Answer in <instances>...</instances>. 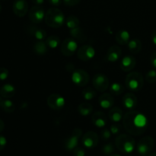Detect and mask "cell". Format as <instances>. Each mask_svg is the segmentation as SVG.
Returning <instances> with one entry per match:
<instances>
[{"mask_svg": "<svg viewBox=\"0 0 156 156\" xmlns=\"http://www.w3.org/2000/svg\"><path fill=\"white\" fill-rule=\"evenodd\" d=\"M123 126L130 135L140 136L147 129V119L138 111H130L123 116Z\"/></svg>", "mask_w": 156, "mask_h": 156, "instance_id": "1", "label": "cell"}, {"mask_svg": "<svg viewBox=\"0 0 156 156\" xmlns=\"http://www.w3.org/2000/svg\"><path fill=\"white\" fill-rule=\"evenodd\" d=\"M44 21L47 26L53 28H59L62 27L66 21L64 14L57 8H51L45 13Z\"/></svg>", "mask_w": 156, "mask_h": 156, "instance_id": "2", "label": "cell"}, {"mask_svg": "<svg viewBox=\"0 0 156 156\" xmlns=\"http://www.w3.org/2000/svg\"><path fill=\"white\" fill-rule=\"evenodd\" d=\"M135 140L128 134H120L116 138L115 146L123 154H130L135 149Z\"/></svg>", "mask_w": 156, "mask_h": 156, "instance_id": "3", "label": "cell"}, {"mask_svg": "<svg viewBox=\"0 0 156 156\" xmlns=\"http://www.w3.org/2000/svg\"><path fill=\"white\" fill-rule=\"evenodd\" d=\"M144 85V79L143 75L139 72H131L126 76L125 79V85L130 91H139Z\"/></svg>", "mask_w": 156, "mask_h": 156, "instance_id": "4", "label": "cell"}, {"mask_svg": "<svg viewBox=\"0 0 156 156\" xmlns=\"http://www.w3.org/2000/svg\"><path fill=\"white\" fill-rule=\"evenodd\" d=\"M155 147V140L152 136H145L137 144V152L142 156L149 155Z\"/></svg>", "mask_w": 156, "mask_h": 156, "instance_id": "5", "label": "cell"}, {"mask_svg": "<svg viewBox=\"0 0 156 156\" xmlns=\"http://www.w3.org/2000/svg\"><path fill=\"white\" fill-rule=\"evenodd\" d=\"M78 50V43L73 38H66L62 42L60 50L65 56H72Z\"/></svg>", "mask_w": 156, "mask_h": 156, "instance_id": "6", "label": "cell"}, {"mask_svg": "<svg viewBox=\"0 0 156 156\" xmlns=\"http://www.w3.org/2000/svg\"><path fill=\"white\" fill-rule=\"evenodd\" d=\"M82 135V130L80 128H76L73 129L71 135L66 140L65 148L68 152L73 151L76 147H78L79 140Z\"/></svg>", "mask_w": 156, "mask_h": 156, "instance_id": "7", "label": "cell"}, {"mask_svg": "<svg viewBox=\"0 0 156 156\" xmlns=\"http://www.w3.org/2000/svg\"><path fill=\"white\" fill-rule=\"evenodd\" d=\"M90 77L88 73L84 69H76L72 74V81L79 87L85 86L88 83Z\"/></svg>", "mask_w": 156, "mask_h": 156, "instance_id": "8", "label": "cell"}, {"mask_svg": "<svg viewBox=\"0 0 156 156\" xmlns=\"http://www.w3.org/2000/svg\"><path fill=\"white\" fill-rule=\"evenodd\" d=\"M92 84L94 89L100 92H104L109 88L110 82L105 75L98 73L93 77Z\"/></svg>", "mask_w": 156, "mask_h": 156, "instance_id": "9", "label": "cell"}, {"mask_svg": "<svg viewBox=\"0 0 156 156\" xmlns=\"http://www.w3.org/2000/svg\"><path fill=\"white\" fill-rule=\"evenodd\" d=\"M47 103L50 109L59 111L65 106V99L59 94H52L47 98Z\"/></svg>", "mask_w": 156, "mask_h": 156, "instance_id": "10", "label": "cell"}, {"mask_svg": "<svg viewBox=\"0 0 156 156\" xmlns=\"http://www.w3.org/2000/svg\"><path fill=\"white\" fill-rule=\"evenodd\" d=\"M29 19L33 24H40L45 17L44 9L41 5H34L30 9L28 13Z\"/></svg>", "mask_w": 156, "mask_h": 156, "instance_id": "11", "label": "cell"}, {"mask_svg": "<svg viewBox=\"0 0 156 156\" xmlns=\"http://www.w3.org/2000/svg\"><path fill=\"white\" fill-rule=\"evenodd\" d=\"M98 136L94 131H88L82 136V142L83 146L87 149H94L98 144Z\"/></svg>", "mask_w": 156, "mask_h": 156, "instance_id": "12", "label": "cell"}, {"mask_svg": "<svg viewBox=\"0 0 156 156\" xmlns=\"http://www.w3.org/2000/svg\"><path fill=\"white\" fill-rule=\"evenodd\" d=\"M95 56V50L90 45H84L77 50V56L82 61H89Z\"/></svg>", "mask_w": 156, "mask_h": 156, "instance_id": "13", "label": "cell"}, {"mask_svg": "<svg viewBox=\"0 0 156 156\" xmlns=\"http://www.w3.org/2000/svg\"><path fill=\"white\" fill-rule=\"evenodd\" d=\"M14 14L19 18H23L28 12V3L26 0H15L12 5Z\"/></svg>", "mask_w": 156, "mask_h": 156, "instance_id": "14", "label": "cell"}, {"mask_svg": "<svg viewBox=\"0 0 156 156\" xmlns=\"http://www.w3.org/2000/svg\"><path fill=\"white\" fill-rule=\"evenodd\" d=\"M122 55V50L119 46L114 45L108 49L106 58L109 62H117L120 59Z\"/></svg>", "mask_w": 156, "mask_h": 156, "instance_id": "15", "label": "cell"}, {"mask_svg": "<svg viewBox=\"0 0 156 156\" xmlns=\"http://www.w3.org/2000/svg\"><path fill=\"white\" fill-rule=\"evenodd\" d=\"M91 121L93 124L98 128L105 127L108 123V119L105 113L102 111H97L91 116Z\"/></svg>", "mask_w": 156, "mask_h": 156, "instance_id": "16", "label": "cell"}, {"mask_svg": "<svg viewBox=\"0 0 156 156\" xmlns=\"http://www.w3.org/2000/svg\"><path fill=\"white\" fill-rule=\"evenodd\" d=\"M136 64V58L133 56H126L120 62V69L123 72H130L133 69Z\"/></svg>", "mask_w": 156, "mask_h": 156, "instance_id": "17", "label": "cell"}, {"mask_svg": "<svg viewBox=\"0 0 156 156\" xmlns=\"http://www.w3.org/2000/svg\"><path fill=\"white\" fill-rule=\"evenodd\" d=\"M26 30H27V33L30 34L31 36H33L38 41H43V40L47 38V32L41 27L30 25L27 27Z\"/></svg>", "mask_w": 156, "mask_h": 156, "instance_id": "18", "label": "cell"}, {"mask_svg": "<svg viewBox=\"0 0 156 156\" xmlns=\"http://www.w3.org/2000/svg\"><path fill=\"white\" fill-rule=\"evenodd\" d=\"M138 103L137 98L133 93H126L123 97V105L126 109L133 110L136 108Z\"/></svg>", "mask_w": 156, "mask_h": 156, "instance_id": "19", "label": "cell"}, {"mask_svg": "<svg viewBox=\"0 0 156 156\" xmlns=\"http://www.w3.org/2000/svg\"><path fill=\"white\" fill-rule=\"evenodd\" d=\"M100 106L104 109H108L112 108L114 104V98L113 94L110 93H104L99 97L98 99Z\"/></svg>", "mask_w": 156, "mask_h": 156, "instance_id": "20", "label": "cell"}, {"mask_svg": "<svg viewBox=\"0 0 156 156\" xmlns=\"http://www.w3.org/2000/svg\"><path fill=\"white\" fill-rule=\"evenodd\" d=\"M15 94V88L12 84H5L0 88V95L2 98L9 99Z\"/></svg>", "mask_w": 156, "mask_h": 156, "instance_id": "21", "label": "cell"}, {"mask_svg": "<svg viewBox=\"0 0 156 156\" xmlns=\"http://www.w3.org/2000/svg\"><path fill=\"white\" fill-rule=\"evenodd\" d=\"M108 117L112 122L118 123L123 119V111L118 107L112 108L108 113Z\"/></svg>", "mask_w": 156, "mask_h": 156, "instance_id": "22", "label": "cell"}, {"mask_svg": "<svg viewBox=\"0 0 156 156\" xmlns=\"http://www.w3.org/2000/svg\"><path fill=\"white\" fill-rule=\"evenodd\" d=\"M129 37L130 35L129 33L126 30H119L115 35L116 41L120 45H126L129 41Z\"/></svg>", "mask_w": 156, "mask_h": 156, "instance_id": "23", "label": "cell"}, {"mask_svg": "<svg viewBox=\"0 0 156 156\" xmlns=\"http://www.w3.org/2000/svg\"><path fill=\"white\" fill-rule=\"evenodd\" d=\"M70 30V34L73 37V39H75L76 41H79L80 43H84L86 41L87 37L86 35L85 34V32L82 30V28H81L80 27H77L76 28L71 29Z\"/></svg>", "mask_w": 156, "mask_h": 156, "instance_id": "24", "label": "cell"}, {"mask_svg": "<svg viewBox=\"0 0 156 156\" xmlns=\"http://www.w3.org/2000/svg\"><path fill=\"white\" fill-rule=\"evenodd\" d=\"M33 51L35 54L38 56H44L48 51V47L45 42L42 41H38L34 44Z\"/></svg>", "mask_w": 156, "mask_h": 156, "instance_id": "25", "label": "cell"}, {"mask_svg": "<svg viewBox=\"0 0 156 156\" xmlns=\"http://www.w3.org/2000/svg\"><path fill=\"white\" fill-rule=\"evenodd\" d=\"M128 49L133 54H137L142 50V42L139 39H133L128 43Z\"/></svg>", "mask_w": 156, "mask_h": 156, "instance_id": "26", "label": "cell"}, {"mask_svg": "<svg viewBox=\"0 0 156 156\" xmlns=\"http://www.w3.org/2000/svg\"><path fill=\"white\" fill-rule=\"evenodd\" d=\"M78 111L84 117L90 115L93 111V106L88 102H82L78 106Z\"/></svg>", "mask_w": 156, "mask_h": 156, "instance_id": "27", "label": "cell"}, {"mask_svg": "<svg viewBox=\"0 0 156 156\" xmlns=\"http://www.w3.org/2000/svg\"><path fill=\"white\" fill-rule=\"evenodd\" d=\"M45 43L49 48L56 49L60 45V38L56 35H51L46 38Z\"/></svg>", "mask_w": 156, "mask_h": 156, "instance_id": "28", "label": "cell"}, {"mask_svg": "<svg viewBox=\"0 0 156 156\" xmlns=\"http://www.w3.org/2000/svg\"><path fill=\"white\" fill-rule=\"evenodd\" d=\"M0 108L2 111H4L5 112L10 114V113L15 111V105H14V103L12 101L9 100V99H5V100L2 101L1 105H0Z\"/></svg>", "mask_w": 156, "mask_h": 156, "instance_id": "29", "label": "cell"}, {"mask_svg": "<svg viewBox=\"0 0 156 156\" xmlns=\"http://www.w3.org/2000/svg\"><path fill=\"white\" fill-rule=\"evenodd\" d=\"M79 22H80L79 19L77 17L75 16V15H70V16L67 17V18L66 19L65 21L66 24V27H68L69 30L79 27Z\"/></svg>", "mask_w": 156, "mask_h": 156, "instance_id": "30", "label": "cell"}, {"mask_svg": "<svg viewBox=\"0 0 156 156\" xmlns=\"http://www.w3.org/2000/svg\"><path fill=\"white\" fill-rule=\"evenodd\" d=\"M125 88L123 85L118 83V82H114L110 86V92L111 94L115 96H118L123 93Z\"/></svg>", "mask_w": 156, "mask_h": 156, "instance_id": "31", "label": "cell"}, {"mask_svg": "<svg viewBox=\"0 0 156 156\" xmlns=\"http://www.w3.org/2000/svg\"><path fill=\"white\" fill-rule=\"evenodd\" d=\"M82 97L85 100L90 101L92 100L96 96V91L91 88H87L84 89L82 92Z\"/></svg>", "mask_w": 156, "mask_h": 156, "instance_id": "32", "label": "cell"}, {"mask_svg": "<svg viewBox=\"0 0 156 156\" xmlns=\"http://www.w3.org/2000/svg\"><path fill=\"white\" fill-rule=\"evenodd\" d=\"M114 149H115V147H114V145H113L111 143H109L104 145L103 147H102L101 149V152H103L105 155H111V154L114 153Z\"/></svg>", "mask_w": 156, "mask_h": 156, "instance_id": "33", "label": "cell"}, {"mask_svg": "<svg viewBox=\"0 0 156 156\" xmlns=\"http://www.w3.org/2000/svg\"><path fill=\"white\" fill-rule=\"evenodd\" d=\"M146 80L148 83L154 84L156 82V70H149L146 75Z\"/></svg>", "mask_w": 156, "mask_h": 156, "instance_id": "34", "label": "cell"}, {"mask_svg": "<svg viewBox=\"0 0 156 156\" xmlns=\"http://www.w3.org/2000/svg\"><path fill=\"white\" fill-rule=\"evenodd\" d=\"M111 134L112 133H111V130H110L109 129L105 128V129H104L103 130L101 131V137L102 140H104V141H107V140H108L110 138H111Z\"/></svg>", "mask_w": 156, "mask_h": 156, "instance_id": "35", "label": "cell"}, {"mask_svg": "<svg viewBox=\"0 0 156 156\" xmlns=\"http://www.w3.org/2000/svg\"><path fill=\"white\" fill-rule=\"evenodd\" d=\"M110 130H111V133L114 134V135H117V134L120 133L122 130V126L119 124H113L111 125V127H110Z\"/></svg>", "mask_w": 156, "mask_h": 156, "instance_id": "36", "label": "cell"}, {"mask_svg": "<svg viewBox=\"0 0 156 156\" xmlns=\"http://www.w3.org/2000/svg\"><path fill=\"white\" fill-rule=\"evenodd\" d=\"M9 75V72L7 69L4 68V67H1L0 68V80L4 81L8 78Z\"/></svg>", "mask_w": 156, "mask_h": 156, "instance_id": "37", "label": "cell"}, {"mask_svg": "<svg viewBox=\"0 0 156 156\" xmlns=\"http://www.w3.org/2000/svg\"><path fill=\"white\" fill-rule=\"evenodd\" d=\"M73 156H85V151L83 148L82 147H76L74 150L73 151Z\"/></svg>", "mask_w": 156, "mask_h": 156, "instance_id": "38", "label": "cell"}, {"mask_svg": "<svg viewBox=\"0 0 156 156\" xmlns=\"http://www.w3.org/2000/svg\"><path fill=\"white\" fill-rule=\"evenodd\" d=\"M7 145V140L4 136L0 135V151H2Z\"/></svg>", "mask_w": 156, "mask_h": 156, "instance_id": "39", "label": "cell"}, {"mask_svg": "<svg viewBox=\"0 0 156 156\" xmlns=\"http://www.w3.org/2000/svg\"><path fill=\"white\" fill-rule=\"evenodd\" d=\"M81 0H63V2L66 5L75 6L79 4Z\"/></svg>", "mask_w": 156, "mask_h": 156, "instance_id": "40", "label": "cell"}, {"mask_svg": "<svg viewBox=\"0 0 156 156\" xmlns=\"http://www.w3.org/2000/svg\"><path fill=\"white\" fill-rule=\"evenodd\" d=\"M150 62L152 66H153L155 69H156V51L155 53H152V56H151Z\"/></svg>", "mask_w": 156, "mask_h": 156, "instance_id": "41", "label": "cell"}, {"mask_svg": "<svg viewBox=\"0 0 156 156\" xmlns=\"http://www.w3.org/2000/svg\"><path fill=\"white\" fill-rule=\"evenodd\" d=\"M48 2L53 6H59L62 3V0H48Z\"/></svg>", "mask_w": 156, "mask_h": 156, "instance_id": "42", "label": "cell"}, {"mask_svg": "<svg viewBox=\"0 0 156 156\" xmlns=\"http://www.w3.org/2000/svg\"><path fill=\"white\" fill-rule=\"evenodd\" d=\"M31 2L36 5H41L44 3V0H31Z\"/></svg>", "mask_w": 156, "mask_h": 156, "instance_id": "43", "label": "cell"}, {"mask_svg": "<svg viewBox=\"0 0 156 156\" xmlns=\"http://www.w3.org/2000/svg\"><path fill=\"white\" fill-rule=\"evenodd\" d=\"M151 38H152V42H153V44L156 45V30H155L153 32H152Z\"/></svg>", "mask_w": 156, "mask_h": 156, "instance_id": "44", "label": "cell"}, {"mask_svg": "<svg viewBox=\"0 0 156 156\" xmlns=\"http://www.w3.org/2000/svg\"><path fill=\"white\" fill-rule=\"evenodd\" d=\"M4 128H5L4 122H3L2 120L1 119H0V133H1L2 131L3 130V129H4Z\"/></svg>", "mask_w": 156, "mask_h": 156, "instance_id": "45", "label": "cell"}, {"mask_svg": "<svg viewBox=\"0 0 156 156\" xmlns=\"http://www.w3.org/2000/svg\"><path fill=\"white\" fill-rule=\"evenodd\" d=\"M148 156H156V152H152V153H150Z\"/></svg>", "mask_w": 156, "mask_h": 156, "instance_id": "46", "label": "cell"}, {"mask_svg": "<svg viewBox=\"0 0 156 156\" xmlns=\"http://www.w3.org/2000/svg\"><path fill=\"white\" fill-rule=\"evenodd\" d=\"M108 156H121V155H118V154H111V155H110Z\"/></svg>", "mask_w": 156, "mask_h": 156, "instance_id": "47", "label": "cell"}, {"mask_svg": "<svg viewBox=\"0 0 156 156\" xmlns=\"http://www.w3.org/2000/svg\"><path fill=\"white\" fill-rule=\"evenodd\" d=\"M2 96L0 95V105H1V102H2Z\"/></svg>", "mask_w": 156, "mask_h": 156, "instance_id": "48", "label": "cell"}, {"mask_svg": "<svg viewBox=\"0 0 156 156\" xmlns=\"http://www.w3.org/2000/svg\"><path fill=\"white\" fill-rule=\"evenodd\" d=\"M2 12V5H1V4H0V12Z\"/></svg>", "mask_w": 156, "mask_h": 156, "instance_id": "49", "label": "cell"}, {"mask_svg": "<svg viewBox=\"0 0 156 156\" xmlns=\"http://www.w3.org/2000/svg\"><path fill=\"white\" fill-rule=\"evenodd\" d=\"M127 156H129V155H127Z\"/></svg>", "mask_w": 156, "mask_h": 156, "instance_id": "50", "label": "cell"}]
</instances>
